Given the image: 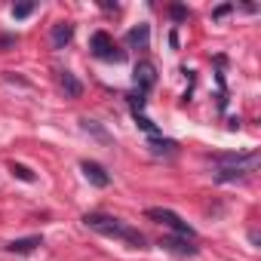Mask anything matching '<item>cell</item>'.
<instances>
[{"label": "cell", "instance_id": "2e32d148", "mask_svg": "<svg viewBox=\"0 0 261 261\" xmlns=\"http://www.w3.org/2000/svg\"><path fill=\"white\" fill-rule=\"evenodd\" d=\"M133 120H136V123H139V126L145 129L148 136H157V126H154V120H148L145 114H133Z\"/></svg>", "mask_w": 261, "mask_h": 261}, {"label": "cell", "instance_id": "ba28073f", "mask_svg": "<svg viewBox=\"0 0 261 261\" xmlns=\"http://www.w3.org/2000/svg\"><path fill=\"white\" fill-rule=\"evenodd\" d=\"M148 148H151V154H157V157H172V154H178V142L160 139V136H151V139H148Z\"/></svg>", "mask_w": 261, "mask_h": 261}, {"label": "cell", "instance_id": "44dd1931", "mask_svg": "<svg viewBox=\"0 0 261 261\" xmlns=\"http://www.w3.org/2000/svg\"><path fill=\"white\" fill-rule=\"evenodd\" d=\"M101 10H105V13H117L120 7H117V4H111V0H105V4H101Z\"/></svg>", "mask_w": 261, "mask_h": 261}, {"label": "cell", "instance_id": "52a82bcc", "mask_svg": "<svg viewBox=\"0 0 261 261\" xmlns=\"http://www.w3.org/2000/svg\"><path fill=\"white\" fill-rule=\"evenodd\" d=\"M80 169H83V175H86L89 185H95V188H108V185H111V175H108V169H105L101 163H95V160H83Z\"/></svg>", "mask_w": 261, "mask_h": 261}, {"label": "cell", "instance_id": "7a4b0ae2", "mask_svg": "<svg viewBox=\"0 0 261 261\" xmlns=\"http://www.w3.org/2000/svg\"><path fill=\"white\" fill-rule=\"evenodd\" d=\"M215 163H218L215 181H237V178H249L258 169L261 157H258V151H249V154H218Z\"/></svg>", "mask_w": 261, "mask_h": 261}, {"label": "cell", "instance_id": "8fae6325", "mask_svg": "<svg viewBox=\"0 0 261 261\" xmlns=\"http://www.w3.org/2000/svg\"><path fill=\"white\" fill-rule=\"evenodd\" d=\"M148 40H151V28H148V25L129 28V34H126V43L133 46V49H145V46H148Z\"/></svg>", "mask_w": 261, "mask_h": 261}, {"label": "cell", "instance_id": "3957f363", "mask_svg": "<svg viewBox=\"0 0 261 261\" xmlns=\"http://www.w3.org/2000/svg\"><path fill=\"white\" fill-rule=\"evenodd\" d=\"M89 49H92V56L101 59V62H126V49H120L108 31H95L92 40H89Z\"/></svg>", "mask_w": 261, "mask_h": 261}, {"label": "cell", "instance_id": "8992f818", "mask_svg": "<svg viewBox=\"0 0 261 261\" xmlns=\"http://www.w3.org/2000/svg\"><path fill=\"white\" fill-rule=\"evenodd\" d=\"M160 246H163L166 252H172V255H185V258H194V255L200 252V246H197L194 240H188V237H166Z\"/></svg>", "mask_w": 261, "mask_h": 261}, {"label": "cell", "instance_id": "6da1fadb", "mask_svg": "<svg viewBox=\"0 0 261 261\" xmlns=\"http://www.w3.org/2000/svg\"><path fill=\"white\" fill-rule=\"evenodd\" d=\"M83 224H86L89 230L101 233V237L123 240V243H129L133 249H145V243H148L139 227H129L126 221H120V218H114V215H105V212H86V215H83Z\"/></svg>", "mask_w": 261, "mask_h": 261}, {"label": "cell", "instance_id": "5bb4252c", "mask_svg": "<svg viewBox=\"0 0 261 261\" xmlns=\"http://www.w3.org/2000/svg\"><path fill=\"white\" fill-rule=\"evenodd\" d=\"M80 123H83V129H86V133H92L95 139H101V142H108V133H105V129H101V126H98L95 120H86V117H83Z\"/></svg>", "mask_w": 261, "mask_h": 261}, {"label": "cell", "instance_id": "e0dca14e", "mask_svg": "<svg viewBox=\"0 0 261 261\" xmlns=\"http://www.w3.org/2000/svg\"><path fill=\"white\" fill-rule=\"evenodd\" d=\"M34 10H37L34 4H16V7H13V19H28Z\"/></svg>", "mask_w": 261, "mask_h": 261}, {"label": "cell", "instance_id": "9a60e30c", "mask_svg": "<svg viewBox=\"0 0 261 261\" xmlns=\"http://www.w3.org/2000/svg\"><path fill=\"white\" fill-rule=\"evenodd\" d=\"M126 98H129V108H133V114H142V111H145V105H148V98H145L142 92H129Z\"/></svg>", "mask_w": 261, "mask_h": 261}, {"label": "cell", "instance_id": "9c48e42d", "mask_svg": "<svg viewBox=\"0 0 261 261\" xmlns=\"http://www.w3.org/2000/svg\"><path fill=\"white\" fill-rule=\"evenodd\" d=\"M59 86L65 89L68 98H80V95H83V83H80L71 71H59Z\"/></svg>", "mask_w": 261, "mask_h": 261}, {"label": "cell", "instance_id": "7c38bea8", "mask_svg": "<svg viewBox=\"0 0 261 261\" xmlns=\"http://www.w3.org/2000/svg\"><path fill=\"white\" fill-rule=\"evenodd\" d=\"M71 37H74V25H71V22H59V25L53 28V46H56V49H65V46L71 43Z\"/></svg>", "mask_w": 261, "mask_h": 261}, {"label": "cell", "instance_id": "ac0fdd59", "mask_svg": "<svg viewBox=\"0 0 261 261\" xmlns=\"http://www.w3.org/2000/svg\"><path fill=\"white\" fill-rule=\"evenodd\" d=\"M169 16H172L175 22H185L191 13H188V7H181V4H172V7H169Z\"/></svg>", "mask_w": 261, "mask_h": 261}, {"label": "cell", "instance_id": "277c9868", "mask_svg": "<svg viewBox=\"0 0 261 261\" xmlns=\"http://www.w3.org/2000/svg\"><path fill=\"white\" fill-rule=\"evenodd\" d=\"M148 218H154V221H160V224H166L169 230H175V237H188V240H197V230L181 218V215H175L172 209H163V206H154V209H148Z\"/></svg>", "mask_w": 261, "mask_h": 261}, {"label": "cell", "instance_id": "d6986e66", "mask_svg": "<svg viewBox=\"0 0 261 261\" xmlns=\"http://www.w3.org/2000/svg\"><path fill=\"white\" fill-rule=\"evenodd\" d=\"M19 43V37L16 34H4V37H0V53H7L10 46H16Z\"/></svg>", "mask_w": 261, "mask_h": 261}, {"label": "cell", "instance_id": "30bf717a", "mask_svg": "<svg viewBox=\"0 0 261 261\" xmlns=\"http://www.w3.org/2000/svg\"><path fill=\"white\" fill-rule=\"evenodd\" d=\"M37 246H43V237H40V233H34V237H22V240H13L7 249H10L13 255H28V252H34Z\"/></svg>", "mask_w": 261, "mask_h": 261}, {"label": "cell", "instance_id": "ffe728a7", "mask_svg": "<svg viewBox=\"0 0 261 261\" xmlns=\"http://www.w3.org/2000/svg\"><path fill=\"white\" fill-rule=\"evenodd\" d=\"M227 13H233V4H221V7H215V10H212V19H224Z\"/></svg>", "mask_w": 261, "mask_h": 261}, {"label": "cell", "instance_id": "5b68a950", "mask_svg": "<svg viewBox=\"0 0 261 261\" xmlns=\"http://www.w3.org/2000/svg\"><path fill=\"white\" fill-rule=\"evenodd\" d=\"M133 83H136V92L148 95V92L157 86V68H154L151 62H139V65L133 68Z\"/></svg>", "mask_w": 261, "mask_h": 261}, {"label": "cell", "instance_id": "4fadbf2b", "mask_svg": "<svg viewBox=\"0 0 261 261\" xmlns=\"http://www.w3.org/2000/svg\"><path fill=\"white\" fill-rule=\"evenodd\" d=\"M10 172H13L19 181H25V185H34V181H37V175H34L28 166H22V163H10Z\"/></svg>", "mask_w": 261, "mask_h": 261}]
</instances>
